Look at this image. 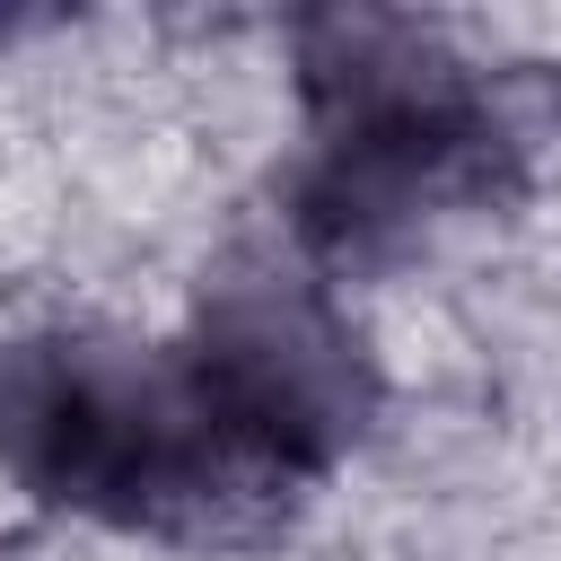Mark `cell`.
I'll use <instances>...</instances> for the list:
<instances>
[{
	"label": "cell",
	"instance_id": "3",
	"mask_svg": "<svg viewBox=\"0 0 561 561\" xmlns=\"http://www.w3.org/2000/svg\"><path fill=\"white\" fill-rule=\"evenodd\" d=\"M193 386L272 473L324 465L368 421V359L298 272H228L210 289Z\"/></svg>",
	"mask_w": 561,
	"mask_h": 561
},
{
	"label": "cell",
	"instance_id": "1",
	"mask_svg": "<svg viewBox=\"0 0 561 561\" xmlns=\"http://www.w3.org/2000/svg\"><path fill=\"white\" fill-rule=\"evenodd\" d=\"M316 167L298 193V228L324 254H377L421 210L491 193V175L526 149L500 88L421 18L324 9L298 26Z\"/></svg>",
	"mask_w": 561,
	"mask_h": 561
},
{
	"label": "cell",
	"instance_id": "2",
	"mask_svg": "<svg viewBox=\"0 0 561 561\" xmlns=\"http://www.w3.org/2000/svg\"><path fill=\"white\" fill-rule=\"evenodd\" d=\"M0 465L44 500L123 526H219L272 482L193 368L88 333H44L0 359Z\"/></svg>",
	"mask_w": 561,
	"mask_h": 561
}]
</instances>
